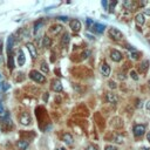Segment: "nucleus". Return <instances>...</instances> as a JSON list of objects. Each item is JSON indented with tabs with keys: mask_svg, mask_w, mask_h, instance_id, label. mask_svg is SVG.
Masks as SVG:
<instances>
[{
	"mask_svg": "<svg viewBox=\"0 0 150 150\" xmlns=\"http://www.w3.org/2000/svg\"><path fill=\"white\" fill-rule=\"evenodd\" d=\"M69 26L74 32H79L81 29V22L78 19H73L69 21Z\"/></svg>",
	"mask_w": 150,
	"mask_h": 150,
	"instance_id": "obj_8",
	"label": "nucleus"
},
{
	"mask_svg": "<svg viewBox=\"0 0 150 150\" xmlns=\"http://www.w3.org/2000/svg\"><path fill=\"white\" fill-rule=\"evenodd\" d=\"M135 21H136V23L139 25V26H142V25L145 22V19H144V14H142V13H139L136 17H135Z\"/></svg>",
	"mask_w": 150,
	"mask_h": 150,
	"instance_id": "obj_17",
	"label": "nucleus"
},
{
	"mask_svg": "<svg viewBox=\"0 0 150 150\" xmlns=\"http://www.w3.org/2000/svg\"><path fill=\"white\" fill-rule=\"evenodd\" d=\"M60 19H61V20H64V21H67V20H68V18H67V17H66V18H65V17H61Z\"/></svg>",
	"mask_w": 150,
	"mask_h": 150,
	"instance_id": "obj_37",
	"label": "nucleus"
},
{
	"mask_svg": "<svg viewBox=\"0 0 150 150\" xmlns=\"http://www.w3.org/2000/svg\"><path fill=\"white\" fill-rule=\"evenodd\" d=\"M29 78L33 81L38 82V83H45L46 82V76H45L44 74H41L40 72H38V70H31Z\"/></svg>",
	"mask_w": 150,
	"mask_h": 150,
	"instance_id": "obj_1",
	"label": "nucleus"
},
{
	"mask_svg": "<svg viewBox=\"0 0 150 150\" xmlns=\"http://www.w3.org/2000/svg\"><path fill=\"white\" fill-rule=\"evenodd\" d=\"M44 26V21H39L38 23H35V26H34V33L36 34L38 32L40 31V27H42Z\"/></svg>",
	"mask_w": 150,
	"mask_h": 150,
	"instance_id": "obj_23",
	"label": "nucleus"
},
{
	"mask_svg": "<svg viewBox=\"0 0 150 150\" xmlns=\"http://www.w3.org/2000/svg\"><path fill=\"white\" fill-rule=\"evenodd\" d=\"M145 109H147V111L149 112V114H150V100L145 103Z\"/></svg>",
	"mask_w": 150,
	"mask_h": 150,
	"instance_id": "obj_32",
	"label": "nucleus"
},
{
	"mask_svg": "<svg viewBox=\"0 0 150 150\" xmlns=\"http://www.w3.org/2000/svg\"><path fill=\"white\" fill-rule=\"evenodd\" d=\"M8 88H9V84L6 83V82H3V84H1V89H3V90H7Z\"/></svg>",
	"mask_w": 150,
	"mask_h": 150,
	"instance_id": "obj_30",
	"label": "nucleus"
},
{
	"mask_svg": "<svg viewBox=\"0 0 150 150\" xmlns=\"http://www.w3.org/2000/svg\"><path fill=\"white\" fill-rule=\"evenodd\" d=\"M123 6L126 7L127 9H129V11H133V9H135V7H136L137 5H136L135 1H131V0H127V1L123 3Z\"/></svg>",
	"mask_w": 150,
	"mask_h": 150,
	"instance_id": "obj_15",
	"label": "nucleus"
},
{
	"mask_svg": "<svg viewBox=\"0 0 150 150\" xmlns=\"http://www.w3.org/2000/svg\"><path fill=\"white\" fill-rule=\"evenodd\" d=\"M130 75H131V78H133L134 80H139V75H137V73H136L135 70H131V72H130Z\"/></svg>",
	"mask_w": 150,
	"mask_h": 150,
	"instance_id": "obj_27",
	"label": "nucleus"
},
{
	"mask_svg": "<svg viewBox=\"0 0 150 150\" xmlns=\"http://www.w3.org/2000/svg\"><path fill=\"white\" fill-rule=\"evenodd\" d=\"M26 47H27V49L29 51V53H31V56L33 58V59H36V56H38V51H36V47L33 45V44H31V42H28L27 45H26Z\"/></svg>",
	"mask_w": 150,
	"mask_h": 150,
	"instance_id": "obj_11",
	"label": "nucleus"
},
{
	"mask_svg": "<svg viewBox=\"0 0 150 150\" xmlns=\"http://www.w3.org/2000/svg\"><path fill=\"white\" fill-rule=\"evenodd\" d=\"M58 150H66V148H64V147H60Z\"/></svg>",
	"mask_w": 150,
	"mask_h": 150,
	"instance_id": "obj_39",
	"label": "nucleus"
},
{
	"mask_svg": "<svg viewBox=\"0 0 150 150\" xmlns=\"http://www.w3.org/2000/svg\"><path fill=\"white\" fill-rule=\"evenodd\" d=\"M4 82V76H3V74L0 73V83H3Z\"/></svg>",
	"mask_w": 150,
	"mask_h": 150,
	"instance_id": "obj_34",
	"label": "nucleus"
},
{
	"mask_svg": "<svg viewBox=\"0 0 150 150\" xmlns=\"http://www.w3.org/2000/svg\"><path fill=\"white\" fill-rule=\"evenodd\" d=\"M108 84H109V87H110L111 89H115L116 87H117V86H116V83H115L114 81H109V82H108Z\"/></svg>",
	"mask_w": 150,
	"mask_h": 150,
	"instance_id": "obj_29",
	"label": "nucleus"
},
{
	"mask_svg": "<svg viewBox=\"0 0 150 150\" xmlns=\"http://www.w3.org/2000/svg\"><path fill=\"white\" fill-rule=\"evenodd\" d=\"M51 45H52L51 38L45 36V38H44V47H51Z\"/></svg>",
	"mask_w": 150,
	"mask_h": 150,
	"instance_id": "obj_22",
	"label": "nucleus"
},
{
	"mask_svg": "<svg viewBox=\"0 0 150 150\" xmlns=\"http://www.w3.org/2000/svg\"><path fill=\"white\" fill-rule=\"evenodd\" d=\"M145 126L144 124H136V126H134V135L136 137H141L142 135L145 134Z\"/></svg>",
	"mask_w": 150,
	"mask_h": 150,
	"instance_id": "obj_3",
	"label": "nucleus"
},
{
	"mask_svg": "<svg viewBox=\"0 0 150 150\" xmlns=\"http://www.w3.org/2000/svg\"><path fill=\"white\" fill-rule=\"evenodd\" d=\"M1 84H3V83H0V90H1Z\"/></svg>",
	"mask_w": 150,
	"mask_h": 150,
	"instance_id": "obj_40",
	"label": "nucleus"
},
{
	"mask_svg": "<svg viewBox=\"0 0 150 150\" xmlns=\"http://www.w3.org/2000/svg\"><path fill=\"white\" fill-rule=\"evenodd\" d=\"M0 131H1V129H0Z\"/></svg>",
	"mask_w": 150,
	"mask_h": 150,
	"instance_id": "obj_41",
	"label": "nucleus"
},
{
	"mask_svg": "<svg viewBox=\"0 0 150 150\" xmlns=\"http://www.w3.org/2000/svg\"><path fill=\"white\" fill-rule=\"evenodd\" d=\"M110 59L115 62H120L122 60V53L120 51H117V49H112L110 52Z\"/></svg>",
	"mask_w": 150,
	"mask_h": 150,
	"instance_id": "obj_7",
	"label": "nucleus"
},
{
	"mask_svg": "<svg viewBox=\"0 0 150 150\" xmlns=\"http://www.w3.org/2000/svg\"><path fill=\"white\" fill-rule=\"evenodd\" d=\"M89 54H90V52H89V51H86V52L82 54V58H83V59H87Z\"/></svg>",
	"mask_w": 150,
	"mask_h": 150,
	"instance_id": "obj_33",
	"label": "nucleus"
},
{
	"mask_svg": "<svg viewBox=\"0 0 150 150\" xmlns=\"http://www.w3.org/2000/svg\"><path fill=\"white\" fill-rule=\"evenodd\" d=\"M110 72H111V69H110V66L108 65V64H106V62H103V64L100 66V73H101L103 76H106V78H108L109 75H110Z\"/></svg>",
	"mask_w": 150,
	"mask_h": 150,
	"instance_id": "obj_6",
	"label": "nucleus"
},
{
	"mask_svg": "<svg viewBox=\"0 0 150 150\" xmlns=\"http://www.w3.org/2000/svg\"><path fill=\"white\" fill-rule=\"evenodd\" d=\"M69 40H70V36H69V33H64L62 34V38H61V46L62 47H67L68 44H69Z\"/></svg>",
	"mask_w": 150,
	"mask_h": 150,
	"instance_id": "obj_14",
	"label": "nucleus"
},
{
	"mask_svg": "<svg viewBox=\"0 0 150 150\" xmlns=\"http://www.w3.org/2000/svg\"><path fill=\"white\" fill-rule=\"evenodd\" d=\"M86 150H98V149H97L96 145H94V144H89L88 147L86 148Z\"/></svg>",
	"mask_w": 150,
	"mask_h": 150,
	"instance_id": "obj_28",
	"label": "nucleus"
},
{
	"mask_svg": "<svg viewBox=\"0 0 150 150\" xmlns=\"http://www.w3.org/2000/svg\"><path fill=\"white\" fill-rule=\"evenodd\" d=\"M147 140L149 141V143H150V133H148L147 134Z\"/></svg>",
	"mask_w": 150,
	"mask_h": 150,
	"instance_id": "obj_36",
	"label": "nucleus"
},
{
	"mask_svg": "<svg viewBox=\"0 0 150 150\" xmlns=\"http://www.w3.org/2000/svg\"><path fill=\"white\" fill-rule=\"evenodd\" d=\"M104 29H106L104 25H102V23H93V31H94L95 33L101 34V33L104 32Z\"/></svg>",
	"mask_w": 150,
	"mask_h": 150,
	"instance_id": "obj_13",
	"label": "nucleus"
},
{
	"mask_svg": "<svg viewBox=\"0 0 150 150\" xmlns=\"http://www.w3.org/2000/svg\"><path fill=\"white\" fill-rule=\"evenodd\" d=\"M25 61H26V58H25V54L22 52V49H19L18 54H17V62L19 66H23L25 65Z\"/></svg>",
	"mask_w": 150,
	"mask_h": 150,
	"instance_id": "obj_10",
	"label": "nucleus"
},
{
	"mask_svg": "<svg viewBox=\"0 0 150 150\" xmlns=\"http://www.w3.org/2000/svg\"><path fill=\"white\" fill-rule=\"evenodd\" d=\"M145 14H147V15H150V9H147V11H145Z\"/></svg>",
	"mask_w": 150,
	"mask_h": 150,
	"instance_id": "obj_38",
	"label": "nucleus"
},
{
	"mask_svg": "<svg viewBox=\"0 0 150 150\" xmlns=\"http://www.w3.org/2000/svg\"><path fill=\"white\" fill-rule=\"evenodd\" d=\"M19 120H20V123L22 124V126H28V124L31 123V116H29L28 112H26V111H23L22 114L20 115Z\"/></svg>",
	"mask_w": 150,
	"mask_h": 150,
	"instance_id": "obj_5",
	"label": "nucleus"
},
{
	"mask_svg": "<svg viewBox=\"0 0 150 150\" xmlns=\"http://www.w3.org/2000/svg\"><path fill=\"white\" fill-rule=\"evenodd\" d=\"M61 29H62V26H61V25H53V26L49 28V32L55 35V34H59V33L61 32Z\"/></svg>",
	"mask_w": 150,
	"mask_h": 150,
	"instance_id": "obj_18",
	"label": "nucleus"
},
{
	"mask_svg": "<svg viewBox=\"0 0 150 150\" xmlns=\"http://www.w3.org/2000/svg\"><path fill=\"white\" fill-rule=\"evenodd\" d=\"M13 58H12V55L9 54V56H8V68L9 69H13Z\"/></svg>",
	"mask_w": 150,
	"mask_h": 150,
	"instance_id": "obj_26",
	"label": "nucleus"
},
{
	"mask_svg": "<svg viewBox=\"0 0 150 150\" xmlns=\"http://www.w3.org/2000/svg\"><path fill=\"white\" fill-rule=\"evenodd\" d=\"M13 41H14V39H13V36L11 35L8 39H7V51H8V54L11 53L12 48H13Z\"/></svg>",
	"mask_w": 150,
	"mask_h": 150,
	"instance_id": "obj_19",
	"label": "nucleus"
},
{
	"mask_svg": "<svg viewBox=\"0 0 150 150\" xmlns=\"http://www.w3.org/2000/svg\"><path fill=\"white\" fill-rule=\"evenodd\" d=\"M109 35H110L111 39H114V40H121L123 38L122 32L120 29H117V28H114V27L109 29Z\"/></svg>",
	"mask_w": 150,
	"mask_h": 150,
	"instance_id": "obj_2",
	"label": "nucleus"
},
{
	"mask_svg": "<svg viewBox=\"0 0 150 150\" xmlns=\"http://www.w3.org/2000/svg\"><path fill=\"white\" fill-rule=\"evenodd\" d=\"M112 141H114L115 143H117V144H122L124 142V137L122 135H115L114 139H112Z\"/></svg>",
	"mask_w": 150,
	"mask_h": 150,
	"instance_id": "obj_20",
	"label": "nucleus"
},
{
	"mask_svg": "<svg viewBox=\"0 0 150 150\" xmlns=\"http://www.w3.org/2000/svg\"><path fill=\"white\" fill-rule=\"evenodd\" d=\"M62 140H64V142L69 147H72L74 144V139L69 133H65L64 135H62Z\"/></svg>",
	"mask_w": 150,
	"mask_h": 150,
	"instance_id": "obj_9",
	"label": "nucleus"
},
{
	"mask_svg": "<svg viewBox=\"0 0 150 150\" xmlns=\"http://www.w3.org/2000/svg\"><path fill=\"white\" fill-rule=\"evenodd\" d=\"M41 70H42L44 73H48V72H49V68H48V66H47L46 62H42V64H41Z\"/></svg>",
	"mask_w": 150,
	"mask_h": 150,
	"instance_id": "obj_25",
	"label": "nucleus"
},
{
	"mask_svg": "<svg viewBox=\"0 0 150 150\" xmlns=\"http://www.w3.org/2000/svg\"><path fill=\"white\" fill-rule=\"evenodd\" d=\"M130 56H131V59L137 60V59L140 58V53H139V52H136L135 49H131V52H130Z\"/></svg>",
	"mask_w": 150,
	"mask_h": 150,
	"instance_id": "obj_24",
	"label": "nucleus"
},
{
	"mask_svg": "<svg viewBox=\"0 0 150 150\" xmlns=\"http://www.w3.org/2000/svg\"><path fill=\"white\" fill-rule=\"evenodd\" d=\"M51 87H52V90L55 92V93H61L62 90H64V87H62L60 80H58V79H54V80L52 81Z\"/></svg>",
	"mask_w": 150,
	"mask_h": 150,
	"instance_id": "obj_4",
	"label": "nucleus"
},
{
	"mask_svg": "<svg viewBox=\"0 0 150 150\" xmlns=\"http://www.w3.org/2000/svg\"><path fill=\"white\" fill-rule=\"evenodd\" d=\"M106 98H107V101H108L109 103H111V104H116L117 101H119L117 96H116L115 94H112V93H107Z\"/></svg>",
	"mask_w": 150,
	"mask_h": 150,
	"instance_id": "obj_12",
	"label": "nucleus"
},
{
	"mask_svg": "<svg viewBox=\"0 0 150 150\" xmlns=\"http://www.w3.org/2000/svg\"><path fill=\"white\" fill-rule=\"evenodd\" d=\"M104 150H117V148L114 147V145H107V147L104 148Z\"/></svg>",
	"mask_w": 150,
	"mask_h": 150,
	"instance_id": "obj_31",
	"label": "nucleus"
},
{
	"mask_svg": "<svg viewBox=\"0 0 150 150\" xmlns=\"http://www.w3.org/2000/svg\"><path fill=\"white\" fill-rule=\"evenodd\" d=\"M148 65H149V62H148V61H143L142 64L140 65V70H141L142 73L147 72V69H148Z\"/></svg>",
	"mask_w": 150,
	"mask_h": 150,
	"instance_id": "obj_21",
	"label": "nucleus"
},
{
	"mask_svg": "<svg viewBox=\"0 0 150 150\" xmlns=\"http://www.w3.org/2000/svg\"><path fill=\"white\" fill-rule=\"evenodd\" d=\"M93 23V21L90 20V19H88V20H87V25H88V26H89V25H92Z\"/></svg>",
	"mask_w": 150,
	"mask_h": 150,
	"instance_id": "obj_35",
	"label": "nucleus"
},
{
	"mask_svg": "<svg viewBox=\"0 0 150 150\" xmlns=\"http://www.w3.org/2000/svg\"><path fill=\"white\" fill-rule=\"evenodd\" d=\"M28 145H29V143L27 141H23V140H20L17 142V147L19 148V150H26L28 148Z\"/></svg>",
	"mask_w": 150,
	"mask_h": 150,
	"instance_id": "obj_16",
	"label": "nucleus"
}]
</instances>
